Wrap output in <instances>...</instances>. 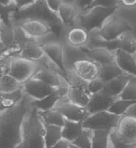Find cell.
Segmentation results:
<instances>
[{
    "label": "cell",
    "instance_id": "484cf974",
    "mask_svg": "<svg viewBox=\"0 0 136 148\" xmlns=\"http://www.w3.org/2000/svg\"><path fill=\"white\" fill-rule=\"evenodd\" d=\"M82 122L70 121L65 119L62 126V137L69 143H73L83 132Z\"/></svg>",
    "mask_w": 136,
    "mask_h": 148
},
{
    "label": "cell",
    "instance_id": "1f68e13d",
    "mask_svg": "<svg viewBox=\"0 0 136 148\" xmlns=\"http://www.w3.org/2000/svg\"><path fill=\"white\" fill-rule=\"evenodd\" d=\"M45 143L46 148H50L60 141L62 137V127L54 125H44Z\"/></svg>",
    "mask_w": 136,
    "mask_h": 148
},
{
    "label": "cell",
    "instance_id": "3957f363",
    "mask_svg": "<svg viewBox=\"0 0 136 148\" xmlns=\"http://www.w3.org/2000/svg\"><path fill=\"white\" fill-rule=\"evenodd\" d=\"M44 137L43 122L38 114V110L32 106L23 121L21 141L16 148H46Z\"/></svg>",
    "mask_w": 136,
    "mask_h": 148
},
{
    "label": "cell",
    "instance_id": "52a82bcc",
    "mask_svg": "<svg viewBox=\"0 0 136 148\" xmlns=\"http://www.w3.org/2000/svg\"><path fill=\"white\" fill-rule=\"evenodd\" d=\"M87 46H100L112 52L122 50L133 54L136 52V40L127 34H123L115 40L105 41L90 33V42Z\"/></svg>",
    "mask_w": 136,
    "mask_h": 148
},
{
    "label": "cell",
    "instance_id": "8fae6325",
    "mask_svg": "<svg viewBox=\"0 0 136 148\" xmlns=\"http://www.w3.org/2000/svg\"><path fill=\"white\" fill-rule=\"evenodd\" d=\"M22 90L25 95L34 100H41L57 90L38 79L32 77L22 84Z\"/></svg>",
    "mask_w": 136,
    "mask_h": 148
},
{
    "label": "cell",
    "instance_id": "c3c4849f",
    "mask_svg": "<svg viewBox=\"0 0 136 148\" xmlns=\"http://www.w3.org/2000/svg\"><path fill=\"white\" fill-rule=\"evenodd\" d=\"M135 148H136V147H135Z\"/></svg>",
    "mask_w": 136,
    "mask_h": 148
},
{
    "label": "cell",
    "instance_id": "60d3db41",
    "mask_svg": "<svg viewBox=\"0 0 136 148\" xmlns=\"http://www.w3.org/2000/svg\"><path fill=\"white\" fill-rule=\"evenodd\" d=\"M35 1V0H16V6H17V10H20L21 8L27 6V5H31Z\"/></svg>",
    "mask_w": 136,
    "mask_h": 148
},
{
    "label": "cell",
    "instance_id": "9a60e30c",
    "mask_svg": "<svg viewBox=\"0 0 136 148\" xmlns=\"http://www.w3.org/2000/svg\"><path fill=\"white\" fill-rule=\"evenodd\" d=\"M80 10L76 1H62V4L58 12L61 22L66 28L70 29L76 26Z\"/></svg>",
    "mask_w": 136,
    "mask_h": 148
},
{
    "label": "cell",
    "instance_id": "ffe728a7",
    "mask_svg": "<svg viewBox=\"0 0 136 148\" xmlns=\"http://www.w3.org/2000/svg\"><path fill=\"white\" fill-rule=\"evenodd\" d=\"M44 53L63 73H66L63 67V48L62 42H52L41 45Z\"/></svg>",
    "mask_w": 136,
    "mask_h": 148
},
{
    "label": "cell",
    "instance_id": "2e32d148",
    "mask_svg": "<svg viewBox=\"0 0 136 148\" xmlns=\"http://www.w3.org/2000/svg\"><path fill=\"white\" fill-rule=\"evenodd\" d=\"M14 26H19L30 38L38 39L52 33L50 27L44 21L28 19L21 21Z\"/></svg>",
    "mask_w": 136,
    "mask_h": 148
},
{
    "label": "cell",
    "instance_id": "603a6c76",
    "mask_svg": "<svg viewBox=\"0 0 136 148\" xmlns=\"http://www.w3.org/2000/svg\"><path fill=\"white\" fill-rule=\"evenodd\" d=\"M87 55L93 61L100 65L115 60L114 52L100 46H86L83 48Z\"/></svg>",
    "mask_w": 136,
    "mask_h": 148
},
{
    "label": "cell",
    "instance_id": "7bdbcfd3",
    "mask_svg": "<svg viewBox=\"0 0 136 148\" xmlns=\"http://www.w3.org/2000/svg\"><path fill=\"white\" fill-rule=\"evenodd\" d=\"M123 116H131L136 119V103L135 105H133V106H132L131 108L127 110V112L123 115Z\"/></svg>",
    "mask_w": 136,
    "mask_h": 148
},
{
    "label": "cell",
    "instance_id": "6da1fadb",
    "mask_svg": "<svg viewBox=\"0 0 136 148\" xmlns=\"http://www.w3.org/2000/svg\"><path fill=\"white\" fill-rule=\"evenodd\" d=\"M32 99L25 95L16 106L0 113V148H16L20 144L22 125L32 108Z\"/></svg>",
    "mask_w": 136,
    "mask_h": 148
},
{
    "label": "cell",
    "instance_id": "7c38bea8",
    "mask_svg": "<svg viewBox=\"0 0 136 148\" xmlns=\"http://www.w3.org/2000/svg\"><path fill=\"white\" fill-rule=\"evenodd\" d=\"M118 137L127 144L136 143V119L133 117L122 116L116 128Z\"/></svg>",
    "mask_w": 136,
    "mask_h": 148
},
{
    "label": "cell",
    "instance_id": "836d02e7",
    "mask_svg": "<svg viewBox=\"0 0 136 148\" xmlns=\"http://www.w3.org/2000/svg\"><path fill=\"white\" fill-rule=\"evenodd\" d=\"M21 87L22 84L10 75H7L0 77V93L14 92Z\"/></svg>",
    "mask_w": 136,
    "mask_h": 148
},
{
    "label": "cell",
    "instance_id": "bcb514c9",
    "mask_svg": "<svg viewBox=\"0 0 136 148\" xmlns=\"http://www.w3.org/2000/svg\"><path fill=\"white\" fill-rule=\"evenodd\" d=\"M69 148H80V147L79 146H78L77 145H76L74 143H70L69 145Z\"/></svg>",
    "mask_w": 136,
    "mask_h": 148
},
{
    "label": "cell",
    "instance_id": "4fadbf2b",
    "mask_svg": "<svg viewBox=\"0 0 136 148\" xmlns=\"http://www.w3.org/2000/svg\"><path fill=\"white\" fill-rule=\"evenodd\" d=\"M67 92L68 84L66 83L61 86L57 88V90L53 93L48 95L41 100H34L32 99L31 101V106L36 108L38 110L47 111L52 110L57 106L59 101L67 95Z\"/></svg>",
    "mask_w": 136,
    "mask_h": 148
},
{
    "label": "cell",
    "instance_id": "5bb4252c",
    "mask_svg": "<svg viewBox=\"0 0 136 148\" xmlns=\"http://www.w3.org/2000/svg\"><path fill=\"white\" fill-rule=\"evenodd\" d=\"M63 48V62L65 72L73 71L76 62L82 60L90 59L83 48L73 47L62 42Z\"/></svg>",
    "mask_w": 136,
    "mask_h": 148
},
{
    "label": "cell",
    "instance_id": "cb8c5ba5",
    "mask_svg": "<svg viewBox=\"0 0 136 148\" xmlns=\"http://www.w3.org/2000/svg\"><path fill=\"white\" fill-rule=\"evenodd\" d=\"M131 75L124 73L105 84L103 91L114 97H118L123 91Z\"/></svg>",
    "mask_w": 136,
    "mask_h": 148
},
{
    "label": "cell",
    "instance_id": "8d00e7d4",
    "mask_svg": "<svg viewBox=\"0 0 136 148\" xmlns=\"http://www.w3.org/2000/svg\"><path fill=\"white\" fill-rule=\"evenodd\" d=\"M91 130L84 129L80 137L73 142V143L79 146L80 148H92L91 142Z\"/></svg>",
    "mask_w": 136,
    "mask_h": 148
},
{
    "label": "cell",
    "instance_id": "4dcf8cb0",
    "mask_svg": "<svg viewBox=\"0 0 136 148\" xmlns=\"http://www.w3.org/2000/svg\"><path fill=\"white\" fill-rule=\"evenodd\" d=\"M110 132V130H91L90 139L92 148H108Z\"/></svg>",
    "mask_w": 136,
    "mask_h": 148
},
{
    "label": "cell",
    "instance_id": "d6986e66",
    "mask_svg": "<svg viewBox=\"0 0 136 148\" xmlns=\"http://www.w3.org/2000/svg\"><path fill=\"white\" fill-rule=\"evenodd\" d=\"M116 99L117 97H112L102 90L97 94L91 95L86 108L90 115L102 111H108Z\"/></svg>",
    "mask_w": 136,
    "mask_h": 148
},
{
    "label": "cell",
    "instance_id": "f6af8a7d",
    "mask_svg": "<svg viewBox=\"0 0 136 148\" xmlns=\"http://www.w3.org/2000/svg\"><path fill=\"white\" fill-rule=\"evenodd\" d=\"M5 51H6V50H5V46H4V45H3L1 38H0V56H3V54H5Z\"/></svg>",
    "mask_w": 136,
    "mask_h": 148
},
{
    "label": "cell",
    "instance_id": "5b68a950",
    "mask_svg": "<svg viewBox=\"0 0 136 148\" xmlns=\"http://www.w3.org/2000/svg\"><path fill=\"white\" fill-rule=\"evenodd\" d=\"M65 80L68 84L67 97L69 102L86 108L91 97L87 89L88 82L78 76L74 71L66 72Z\"/></svg>",
    "mask_w": 136,
    "mask_h": 148
},
{
    "label": "cell",
    "instance_id": "e575fe53",
    "mask_svg": "<svg viewBox=\"0 0 136 148\" xmlns=\"http://www.w3.org/2000/svg\"><path fill=\"white\" fill-rule=\"evenodd\" d=\"M118 98L136 101V77L131 75L126 86Z\"/></svg>",
    "mask_w": 136,
    "mask_h": 148
},
{
    "label": "cell",
    "instance_id": "f546056e",
    "mask_svg": "<svg viewBox=\"0 0 136 148\" xmlns=\"http://www.w3.org/2000/svg\"><path fill=\"white\" fill-rule=\"evenodd\" d=\"M0 38L6 50L3 55H8L14 48V32L12 25L7 26L2 23L0 30Z\"/></svg>",
    "mask_w": 136,
    "mask_h": 148
},
{
    "label": "cell",
    "instance_id": "ac0fdd59",
    "mask_svg": "<svg viewBox=\"0 0 136 148\" xmlns=\"http://www.w3.org/2000/svg\"><path fill=\"white\" fill-rule=\"evenodd\" d=\"M76 74L87 82L98 79L100 75V66L91 59L82 60L74 65Z\"/></svg>",
    "mask_w": 136,
    "mask_h": 148
},
{
    "label": "cell",
    "instance_id": "e0dca14e",
    "mask_svg": "<svg viewBox=\"0 0 136 148\" xmlns=\"http://www.w3.org/2000/svg\"><path fill=\"white\" fill-rule=\"evenodd\" d=\"M63 42L73 47H86L90 42V33L80 27L68 29Z\"/></svg>",
    "mask_w": 136,
    "mask_h": 148
},
{
    "label": "cell",
    "instance_id": "7dc6e473",
    "mask_svg": "<svg viewBox=\"0 0 136 148\" xmlns=\"http://www.w3.org/2000/svg\"><path fill=\"white\" fill-rule=\"evenodd\" d=\"M1 25H2V21H1V18H0V30H1Z\"/></svg>",
    "mask_w": 136,
    "mask_h": 148
},
{
    "label": "cell",
    "instance_id": "83f0119b",
    "mask_svg": "<svg viewBox=\"0 0 136 148\" xmlns=\"http://www.w3.org/2000/svg\"><path fill=\"white\" fill-rule=\"evenodd\" d=\"M38 114L44 125H54L61 127L63 126L65 118L53 109L47 111L38 110Z\"/></svg>",
    "mask_w": 136,
    "mask_h": 148
},
{
    "label": "cell",
    "instance_id": "ee69618b",
    "mask_svg": "<svg viewBox=\"0 0 136 148\" xmlns=\"http://www.w3.org/2000/svg\"><path fill=\"white\" fill-rule=\"evenodd\" d=\"M122 3L127 7L135 6L136 5V0H124L122 1Z\"/></svg>",
    "mask_w": 136,
    "mask_h": 148
},
{
    "label": "cell",
    "instance_id": "ab89813d",
    "mask_svg": "<svg viewBox=\"0 0 136 148\" xmlns=\"http://www.w3.org/2000/svg\"><path fill=\"white\" fill-rule=\"evenodd\" d=\"M46 2L48 8L50 10L54 13L58 14L60 6L62 4V1H59V0H58V1H57V0H47V1H46Z\"/></svg>",
    "mask_w": 136,
    "mask_h": 148
},
{
    "label": "cell",
    "instance_id": "4316f807",
    "mask_svg": "<svg viewBox=\"0 0 136 148\" xmlns=\"http://www.w3.org/2000/svg\"><path fill=\"white\" fill-rule=\"evenodd\" d=\"M24 95L22 88L12 92L0 93V113L10 110L16 106Z\"/></svg>",
    "mask_w": 136,
    "mask_h": 148
},
{
    "label": "cell",
    "instance_id": "d590c367",
    "mask_svg": "<svg viewBox=\"0 0 136 148\" xmlns=\"http://www.w3.org/2000/svg\"><path fill=\"white\" fill-rule=\"evenodd\" d=\"M135 144H127L118 137L116 129L112 130L109 137L108 148H135Z\"/></svg>",
    "mask_w": 136,
    "mask_h": 148
},
{
    "label": "cell",
    "instance_id": "9c48e42d",
    "mask_svg": "<svg viewBox=\"0 0 136 148\" xmlns=\"http://www.w3.org/2000/svg\"><path fill=\"white\" fill-rule=\"evenodd\" d=\"M132 30V27L124 19L109 18L98 30L91 32L98 38L105 41L115 40Z\"/></svg>",
    "mask_w": 136,
    "mask_h": 148
},
{
    "label": "cell",
    "instance_id": "f35d334b",
    "mask_svg": "<svg viewBox=\"0 0 136 148\" xmlns=\"http://www.w3.org/2000/svg\"><path fill=\"white\" fill-rule=\"evenodd\" d=\"M105 84L106 83L99 78L89 82L88 85H87V89H88L89 94L92 95L100 92L104 89Z\"/></svg>",
    "mask_w": 136,
    "mask_h": 148
},
{
    "label": "cell",
    "instance_id": "7a4b0ae2",
    "mask_svg": "<svg viewBox=\"0 0 136 148\" xmlns=\"http://www.w3.org/2000/svg\"><path fill=\"white\" fill-rule=\"evenodd\" d=\"M28 19H36L46 23L59 42H63L68 29L64 26L58 14L48 8L46 1L37 0L31 5L18 10L12 16V25L14 26L21 21Z\"/></svg>",
    "mask_w": 136,
    "mask_h": 148
},
{
    "label": "cell",
    "instance_id": "74e56055",
    "mask_svg": "<svg viewBox=\"0 0 136 148\" xmlns=\"http://www.w3.org/2000/svg\"><path fill=\"white\" fill-rule=\"evenodd\" d=\"M12 57L3 55L0 56V77L9 75Z\"/></svg>",
    "mask_w": 136,
    "mask_h": 148
},
{
    "label": "cell",
    "instance_id": "277c9868",
    "mask_svg": "<svg viewBox=\"0 0 136 148\" xmlns=\"http://www.w3.org/2000/svg\"><path fill=\"white\" fill-rule=\"evenodd\" d=\"M118 8V5L113 7L95 6L91 8L87 11L80 14L76 26L82 27L89 33L98 30L114 14Z\"/></svg>",
    "mask_w": 136,
    "mask_h": 148
},
{
    "label": "cell",
    "instance_id": "30bf717a",
    "mask_svg": "<svg viewBox=\"0 0 136 148\" xmlns=\"http://www.w3.org/2000/svg\"><path fill=\"white\" fill-rule=\"evenodd\" d=\"M53 110L59 112L65 119L70 121L82 122L90 116L85 107L78 106L69 102L67 95L59 101Z\"/></svg>",
    "mask_w": 136,
    "mask_h": 148
},
{
    "label": "cell",
    "instance_id": "8992f818",
    "mask_svg": "<svg viewBox=\"0 0 136 148\" xmlns=\"http://www.w3.org/2000/svg\"><path fill=\"white\" fill-rule=\"evenodd\" d=\"M120 118L121 116L112 114L108 111H102L91 114L82 124L84 129L112 131L117 128Z\"/></svg>",
    "mask_w": 136,
    "mask_h": 148
},
{
    "label": "cell",
    "instance_id": "d4e9b609",
    "mask_svg": "<svg viewBox=\"0 0 136 148\" xmlns=\"http://www.w3.org/2000/svg\"><path fill=\"white\" fill-rule=\"evenodd\" d=\"M99 66L100 75L98 78L102 79L105 83L125 73L118 65L115 60L108 63L100 64Z\"/></svg>",
    "mask_w": 136,
    "mask_h": 148
},
{
    "label": "cell",
    "instance_id": "b9f144b4",
    "mask_svg": "<svg viewBox=\"0 0 136 148\" xmlns=\"http://www.w3.org/2000/svg\"><path fill=\"white\" fill-rule=\"evenodd\" d=\"M69 143H70L69 141H67V140L61 139L60 141H58L56 144H54L50 148H69Z\"/></svg>",
    "mask_w": 136,
    "mask_h": 148
},
{
    "label": "cell",
    "instance_id": "7402d4cb",
    "mask_svg": "<svg viewBox=\"0 0 136 148\" xmlns=\"http://www.w3.org/2000/svg\"><path fill=\"white\" fill-rule=\"evenodd\" d=\"M44 56L43 50L36 39L30 38L25 42L17 57L38 61Z\"/></svg>",
    "mask_w": 136,
    "mask_h": 148
},
{
    "label": "cell",
    "instance_id": "44dd1931",
    "mask_svg": "<svg viewBox=\"0 0 136 148\" xmlns=\"http://www.w3.org/2000/svg\"><path fill=\"white\" fill-rule=\"evenodd\" d=\"M115 61L125 73L136 77V61L131 54L122 50L114 52Z\"/></svg>",
    "mask_w": 136,
    "mask_h": 148
},
{
    "label": "cell",
    "instance_id": "f1b7e54d",
    "mask_svg": "<svg viewBox=\"0 0 136 148\" xmlns=\"http://www.w3.org/2000/svg\"><path fill=\"white\" fill-rule=\"evenodd\" d=\"M16 11L17 6L15 1L0 0V18L5 25H12L11 18Z\"/></svg>",
    "mask_w": 136,
    "mask_h": 148
},
{
    "label": "cell",
    "instance_id": "ba28073f",
    "mask_svg": "<svg viewBox=\"0 0 136 148\" xmlns=\"http://www.w3.org/2000/svg\"><path fill=\"white\" fill-rule=\"evenodd\" d=\"M40 68L38 61L21 57H13L12 59L9 75L23 84L34 77Z\"/></svg>",
    "mask_w": 136,
    "mask_h": 148
},
{
    "label": "cell",
    "instance_id": "d6a6232c",
    "mask_svg": "<svg viewBox=\"0 0 136 148\" xmlns=\"http://www.w3.org/2000/svg\"><path fill=\"white\" fill-rule=\"evenodd\" d=\"M135 103L136 101H129L117 98L114 101L108 111L113 114L122 116L127 112V110Z\"/></svg>",
    "mask_w": 136,
    "mask_h": 148
}]
</instances>
